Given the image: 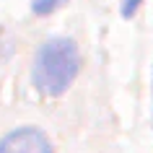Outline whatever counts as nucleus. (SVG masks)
<instances>
[{
  "instance_id": "f257e3e1",
  "label": "nucleus",
  "mask_w": 153,
  "mask_h": 153,
  "mask_svg": "<svg viewBox=\"0 0 153 153\" xmlns=\"http://www.w3.org/2000/svg\"><path fill=\"white\" fill-rule=\"evenodd\" d=\"M81 73V52L73 39L52 36L42 42L34 57V86L44 96H62Z\"/></svg>"
},
{
  "instance_id": "f03ea898",
  "label": "nucleus",
  "mask_w": 153,
  "mask_h": 153,
  "mask_svg": "<svg viewBox=\"0 0 153 153\" xmlns=\"http://www.w3.org/2000/svg\"><path fill=\"white\" fill-rule=\"evenodd\" d=\"M0 153H52V143L39 127L24 125L0 137Z\"/></svg>"
},
{
  "instance_id": "7ed1b4c3",
  "label": "nucleus",
  "mask_w": 153,
  "mask_h": 153,
  "mask_svg": "<svg viewBox=\"0 0 153 153\" xmlns=\"http://www.w3.org/2000/svg\"><path fill=\"white\" fill-rule=\"evenodd\" d=\"M62 3H65V0H34L31 10L36 13V16H47V13H52V10H57Z\"/></svg>"
},
{
  "instance_id": "20e7f679",
  "label": "nucleus",
  "mask_w": 153,
  "mask_h": 153,
  "mask_svg": "<svg viewBox=\"0 0 153 153\" xmlns=\"http://www.w3.org/2000/svg\"><path fill=\"white\" fill-rule=\"evenodd\" d=\"M143 0H122V18H132Z\"/></svg>"
}]
</instances>
